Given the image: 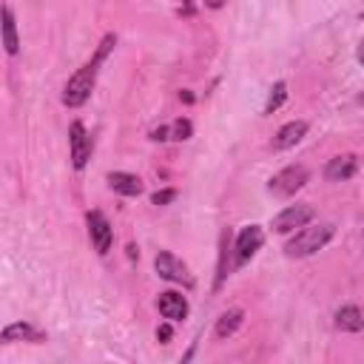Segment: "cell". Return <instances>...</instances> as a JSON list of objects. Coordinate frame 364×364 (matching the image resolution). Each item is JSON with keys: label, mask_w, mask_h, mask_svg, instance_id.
Listing matches in <instances>:
<instances>
[{"label": "cell", "mask_w": 364, "mask_h": 364, "mask_svg": "<svg viewBox=\"0 0 364 364\" xmlns=\"http://www.w3.org/2000/svg\"><path fill=\"white\" fill-rule=\"evenodd\" d=\"M333 234H336V227L333 225H304L302 231L293 237V239H288L285 242V253L290 256V259H304V256H313V253H318L322 251L330 239H333Z\"/></svg>", "instance_id": "obj_1"}, {"label": "cell", "mask_w": 364, "mask_h": 364, "mask_svg": "<svg viewBox=\"0 0 364 364\" xmlns=\"http://www.w3.org/2000/svg\"><path fill=\"white\" fill-rule=\"evenodd\" d=\"M97 69H100V66L85 63L83 69H77V71L69 77V83H66V88H63V106L80 108V106L91 97V91H94V83H97Z\"/></svg>", "instance_id": "obj_2"}, {"label": "cell", "mask_w": 364, "mask_h": 364, "mask_svg": "<svg viewBox=\"0 0 364 364\" xmlns=\"http://www.w3.org/2000/svg\"><path fill=\"white\" fill-rule=\"evenodd\" d=\"M310 179V171L304 165H288L279 174H273L267 188L273 197H293L299 188H304V182Z\"/></svg>", "instance_id": "obj_3"}, {"label": "cell", "mask_w": 364, "mask_h": 364, "mask_svg": "<svg viewBox=\"0 0 364 364\" xmlns=\"http://www.w3.org/2000/svg\"><path fill=\"white\" fill-rule=\"evenodd\" d=\"M154 267H157V273H160V279H165V282H176V285H186V288L194 285V276H191L188 265L182 262L179 256L168 253V251H160V253H157Z\"/></svg>", "instance_id": "obj_4"}, {"label": "cell", "mask_w": 364, "mask_h": 364, "mask_svg": "<svg viewBox=\"0 0 364 364\" xmlns=\"http://www.w3.org/2000/svg\"><path fill=\"white\" fill-rule=\"evenodd\" d=\"M262 242H265V234H262L259 225L242 227L239 237H237V245H234V262H237V267L248 265V262L256 256V251L262 248Z\"/></svg>", "instance_id": "obj_5"}, {"label": "cell", "mask_w": 364, "mask_h": 364, "mask_svg": "<svg viewBox=\"0 0 364 364\" xmlns=\"http://www.w3.org/2000/svg\"><path fill=\"white\" fill-rule=\"evenodd\" d=\"M313 216H316L313 205H307V202L290 205L279 216H273V231H276V234H290V231H296V227H304Z\"/></svg>", "instance_id": "obj_6"}, {"label": "cell", "mask_w": 364, "mask_h": 364, "mask_svg": "<svg viewBox=\"0 0 364 364\" xmlns=\"http://www.w3.org/2000/svg\"><path fill=\"white\" fill-rule=\"evenodd\" d=\"M69 146H71V165L77 171H83L85 162L91 160V151H94V143H91V136L83 128V122H71V128H69Z\"/></svg>", "instance_id": "obj_7"}, {"label": "cell", "mask_w": 364, "mask_h": 364, "mask_svg": "<svg viewBox=\"0 0 364 364\" xmlns=\"http://www.w3.org/2000/svg\"><path fill=\"white\" fill-rule=\"evenodd\" d=\"M88 237H91V245H94L97 253H108L111 251V242H114V231L108 219L100 214V211H91L88 214Z\"/></svg>", "instance_id": "obj_8"}, {"label": "cell", "mask_w": 364, "mask_h": 364, "mask_svg": "<svg viewBox=\"0 0 364 364\" xmlns=\"http://www.w3.org/2000/svg\"><path fill=\"white\" fill-rule=\"evenodd\" d=\"M157 310L162 313V318H168V322H182V318H188V299L176 293V290H165L157 296Z\"/></svg>", "instance_id": "obj_9"}, {"label": "cell", "mask_w": 364, "mask_h": 364, "mask_svg": "<svg viewBox=\"0 0 364 364\" xmlns=\"http://www.w3.org/2000/svg\"><path fill=\"white\" fill-rule=\"evenodd\" d=\"M358 171V157L356 154H339L333 160H328L325 165V179L328 182H344Z\"/></svg>", "instance_id": "obj_10"}, {"label": "cell", "mask_w": 364, "mask_h": 364, "mask_svg": "<svg viewBox=\"0 0 364 364\" xmlns=\"http://www.w3.org/2000/svg\"><path fill=\"white\" fill-rule=\"evenodd\" d=\"M307 134V122L304 120H293L288 125H282L273 136V151H285V148H293L296 143H302V136Z\"/></svg>", "instance_id": "obj_11"}, {"label": "cell", "mask_w": 364, "mask_h": 364, "mask_svg": "<svg viewBox=\"0 0 364 364\" xmlns=\"http://www.w3.org/2000/svg\"><path fill=\"white\" fill-rule=\"evenodd\" d=\"M108 188L117 191L120 197H140L143 194V179L125 174V171H111L108 174Z\"/></svg>", "instance_id": "obj_12"}, {"label": "cell", "mask_w": 364, "mask_h": 364, "mask_svg": "<svg viewBox=\"0 0 364 364\" xmlns=\"http://www.w3.org/2000/svg\"><path fill=\"white\" fill-rule=\"evenodd\" d=\"M4 339L6 344H12V342H31V344H40V342H46V333L43 330H37V328H31L29 322H15V325H9L6 330H4Z\"/></svg>", "instance_id": "obj_13"}, {"label": "cell", "mask_w": 364, "mask_h": 364, "mask_svg": "<svg viewBox=\"0 0 364 364\" xmlns=\"http://www.w3.org/2000/svg\"><path fill=\"white\" fill-rule=\"evenodd\" d=\"M336 328L344 333H358L364 330V310L356 304H347L342 310H336Z\"/></svg>", "instance_id": "obj_14"}, {"label": "cell", "mask_w": 364, "mask_h": 364, "mask_svg": "<svg viewBox=\"0 0 364 364\" xmlns=\"http://www.w3.org/2000/svg\"><path fill=\"white\" fill-rule=\"evenodd\" d=\"M242 318H245V313H242V310H227V313H222V316L216 318V328H214L216 339H227V336H234V333L242 328Z\"/></svg>", "instance_id": "obj_15"}, {"label": "cell", "mask_w": 364, "mask_h": 364, "mask_svg": "<svg viewBox=\"0 0 364 364\" xmlns=\"http://www.w3.org/2000/svg\"><path fill=\"white\" fill-rule=\"evenodd\" d=\"M4 46L6 52L15 57L20 52V40H18V23H15V15L9 6H4Z\"/></svg>", "instance_id": "obj_16"}, {"label": "cell", "mask_w": 364, "mask_h": 364, "mask_svg": "<svg viewBox=\"0 0 364 364\" xmlns=\"http://www.w3.org/2000/svg\"><path fill=\"white\" fill-rule=\"evenodd\" d=\"M288 100V85L279 80L276 85L270 88V94H267V103H265V114H273L276 108H282V103Z\"/></svg>", "instance_id": "obj_17"}, {"label": "cell", "mask_w": 364, "mask_h": 364, "mask_svg": "<svg viewBox=\"0 0 364 364\" xmlns=\"http://www.w3.org/2000/svg\"><path fill=\"white\" fill-rule=\"evenodd\" d=\"M227 251H231V234H222V239H219V273H216V290L222 288V282H225V276H227Z\"/></svg>", "instance_id": "obj_18"}, {"label": "cell", "mask_w": 364, "mask_h": 364, "mask_svg": "<svg viewBox=\"0 0 364 364\" xmlns=\"http://www.w3.org/2000/svg\"><path fill=\"white\" fill-rule=\"evenodd\" d=\"M191 134H194V125H191V120H176L174 125H171V140H191Z\"/></svg>", "instance_id": "obj_19"}, {"label": "cell", "mask_w": 364, "mask_h": 364, "mask_svg": "<svg viewBox=\"0 0 364 364\" xmlns=\"http://www.w3.org/2000/svg\"><path fill=\"white\" fill-rule=\"evenodd\" d=\"M114 46H117V37H114V34H106V37H103V43H100V49H97V55L91 57V63H94V66H100V63L108 57V52L114 49Z\"/></svg>", "instance_id": "obj_20"}, {"label": "cell", "mask_w": 364, "mask_h": 364, "mask_svg": "<svg viewBox=\"0 0 364 364\" xmlns=\"http://www.w3.org/2000/svg\"><path fill=\"white\" fill-rule=\"evenodd\" d=\"M174 200H176V191H171V188H168V191H157V194L151 197V202H154L157 208H160V205H168V202H174Z\"/></svg>", "instance_id": "obj_21"}, {"label": "cell", "mask_w": 364, "mask_h": 364, "mask_svg": "<svg viewBox=\"0 0 364 364\" xmlns=\"http://www.w3.org/2000/svg\"><path fill=\"white\" fill-rule=\"evenodd\" d=\"M151 140H154V143H165V140H171V125H160V128H154V131H151Z\"/></svg>", "instance_id": "obj_22"}, {"label": "cell", "mask_w": 364, "mask_h": 364, "mask_svg": "<svg viewBox=\"0 0 364 364\" xmlns=\"http://www.w3.org/2000/svg\"><path fill=\"white\" fill-rule=\"evenodd\" d=\"M171 336H174V330H171V325H162V328L157 330V339H160L162 344H168V342H171Z\"/></svg>", "instance_id": "obj_23"}, {"label": "cell", "mask_w": 364, "mask_h": 364, "mask_svg": "<svg viewBox=\"0 0 364 364\" xmlns=\"http://www.w3.org/2000/svg\"><path fill=\"white\" fill-rule=\"evenodd\" d=\"M205 6H208V9H222L225 0H205Z\"/></svg>", "instance_id": "obj_24"}, {"label": "cell", "mask_w": 364, "mask_h": 364, "mask_svg": "<svg viewBox=\"0 0 364 364\" xmlns=\"http://www.w3.org/2000/svg\"><path fill=\"white\" fill-rule=\"evenodd\" d=\"M358 60H364V40H361V46H358Z\"/></svg>", "instance_id": "obj_25"}, {"label": "cell", "mask_w": 364, "mask_h": 364, "mask_svg": "<svg viewBox=\"0 0 364 364\" xmlns=\"http://www.w3.org/2000/svg\"><path fill=\"white\" fill-rule=\"evenodd\" d=\"M356 100H358V103H361V106H364V91H361V94H358V97H356Z\"/></svg>", "instance_id": "obj_26"}]
</instances>
